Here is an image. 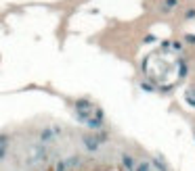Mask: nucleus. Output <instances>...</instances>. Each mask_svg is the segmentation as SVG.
Instances as JSON below:
<instances>
[{"label":"nucleus","mask_w":195,"mask_h":171,"mask_svg":"<svg viewBox=\"0 0 195 171\" xmlns=\"http://www.w3.org/2000/svg\"><path fill=\"white\" fill-rule=\"evenodd\" d=\"M84 142H86V148H90V150H96V148H99V142L92 140L90 136H86V138H84Z\"/></svg>","instance_id":"2"},{"label":"nucleus","mask_w":195,"mask_h":171,"mask_svg":"<svg viewBox=\"0 0 195 171\" xmlns=\"http://www.w3.org/2000/svg\"><path fill=\"white\" fill-rule=\"evenodd\" d=\"M122 161H124V165H126V167H128V169H132V167H134V161H132V159H130V157H124V159H122Z\"/></svg>","instance_id":"3"},{"label":"nucleus","mask_w":195,"mask_h":171,"mask_svg":"<svg viewBox=\"0 0 195 171\" xmlns=\"http://www.w3.org/2000/svg\"><path fill=\"white\" fill-rule=\"evenodd\" d=\"M57 171H65V165H63V163H59V165H57Z\"/></svg>","instance_id":"5"},{"label":"nucleus","mask_w":195,"mask_h":171,"mask_svg":"<svg viewBox=\"0 0 195 171\" xmlns=\"http://www.w3.org/2000/svg\"><path fill=\"white\" fill-rule=\"evenodd\" d=\"M138 171H149V165H147V163H143V165L138 167Z\"/></svg>","instance_id":"4"},{"label":"nucleus","mask_w":195,"mask_h":171,"mask_svg":"<svg viewBox=\"0 0 195 171\" xmlns=\"http://www.w3.org/2000/svg\"><path fill=\"white\" fill-rule=\"evenodd\" d=\"M6 144H8L6 136H0V161H2L4 155H6Z\"/></svg>","instance_id":"1"}]
</instances>
